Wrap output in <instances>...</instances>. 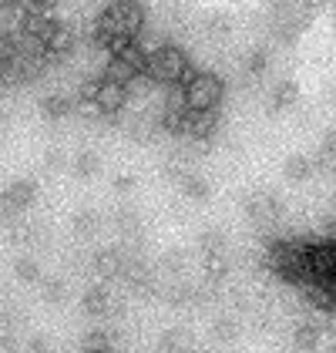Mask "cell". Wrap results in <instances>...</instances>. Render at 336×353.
<instances>
[{"label":"cell","instance_id":"cell-1","mask_svg":"<svg viewBox=\"0 0 336 353\" xmlns=\"http://www.w3.org/2000/svg\"><path fill=\"white\" fill-rule=\"evenodd\" d=\"M145 74L151 78L155 84H185L192 78V68H189V57L182 54L175 44H162L158 51L148 54V64H145Z\"/></svg>","mask_w":336,"mask_h":353},{"label":"cell","instance_id":"cell-2","mask_svg":"<svg viewBox=\"0 0 336 353\" xmlns=\"http://www.w3.org/2000/svg\"><path fill=\"white\" fill-rule=\"evenodd\" d=\"M225 94V84L212 71H192V78L182 84V101L189 111H216Z\"/></svg>","mask_w":336,"mask_h":353},{"label":"cell","instance_id":"cell-15","mask_svg":"<svg viewBox=\"0 0 336 353\" xmlns=\"http://www.w3.org/2000/svg\"><path fill=\"white\" fill-rule=\"evenodd\" d=\"M48 350H51L48 336H34V340H30V353H48Z\"/></svg>","mask_w":336,"mask_h":353},{"label":"cell","instance_id":"cell-3","mask_svg":"<svg viewBox=\"0 0 336 353\" xmlns=\"http://www.w3.org/2000/svg\"><path fill=\"white\" fill-rule=\"evenodd\" d=\"M128 84L121 81H112V78H101V81H94V105L101 114H118V111L128 105Z\"/></svg>","mask_w":336,"mask_h":353},{"label":"cell","instance_id":"cell-13","mask_svg":"<svg viewBox=\"0 0 336 353\" xmlns=\"http://www.w3.org/2000/svg\"><path fill=\"white\" fill-rule=\"evenodd\" d=\"M91 172H98V159L91 152H84L81 159H78V175H91Z\"/></svg>","mask_w":336,"mask_h":353},{"label":"cell","instance_id":"cell-16","mask_svg":"<svg viewBox=\"0 0 336 353\" xmlns=\"http://www.w3.org/2000/svg\"><path fill=\"white\" fill-rule=\"evenodd\" d=\"M87 353H112L108 347H98V350H87Z\"/></svg>","mask_w":336,"mask_h":353},{"label":"cell","instance_id":"cell-7","mask_svg":"<svg viewBox=\"0 0 336 353\" xmlns=\"http://www.w3.org/2000/svg\"><path fill=\"white\" fill-rule=\"evenodd\" d=\"M67 111H74V98H67V94L44 98V114H48V118H64Z\"/></svg>","mask_w":336,"mask_h":353},{"label":"cell","instance_id":"cell-4","mask_svg":"<svg viewBox=\"0 0 336 353\" xmlns=\"http://www.w3.org/2000/svg\"><path fill=\"white\" fill-rule=\"evenodd\" d=\"M34 195H37V185H34V182H28V179L14 182L10 189L0 195V216H14V212L34 205Z\"/></svg>","mask_w":336,"mask_h":353},{"label":"cell","instance_id":"cell-17","mask_svg":"<svg viewBox=\"0 0 336 353\" xmlns=\"http://www.w3.org/2000/svg\"><path fill=\"white\" fill-rule=\"evenodd\" d=\"M0 353H10V350H7V343H0Z\"/></svg>","mask_w":336,"mask_h":353},{"label":"cell","instance_id":"cell-11","mask_svg":"<svg viewBox=\"0 0 336 353\" xmlns=\"http://www.w3.org/2000/svg\"><path fill=\"white\" fill-rule=\"evenodd\" d=\"M309 168H313V165H309V159H303V155H293V159L286 162V175L300 182V179H306V175H309Z\"/></svg>","mask_w":336,"mask_h":353},{"label":"cell","instance_id":"cell-9","mask_svg":"<svg viewBox=\"0 0 336 353\" xmlns=\"http://www.w3.org/2000/svg\"><path fill=\"white\" fill-rule=\"evenodd\" d=\"M14 272H17V279H24V283H41V266H37L34 259H17V263H14Z\"/></svg>","mask_w":336,"mask_h":353},{"label":"cell","instance_id":"cell-6","mask_svg":"<svg viewBox=\"0 0 336 353\" xmlns=\"http://www.w3.org/2000/svg\"><path fill=\"white\" fill-rule=\"evenodd\" d=\"M162 350L165 353H196V340L189 330H168L162 336Z\"/></svg>","mask_w":336,"mask_h":353},{"label":"cell","instance_id":"cell-5","mask_svg":"<svg viewBox=\"0 0 336 353\" xmlns=\"http://www.w3.org/2000/svg\"><path fill=\"white\" fill-rule=\"evenodd\" d=\"M84 310L91 313V316H112L114 313V299L108 293V286H94V290H87V296H84Z\"/></svg>","mask_w":336,"mask_h":353},{"label":"cell","instance_id":"cell-8","mask_svg":"<svg viewBox=\"0 0 336 353\" xmlns=\"http://www.w3.org/2000/svg\"><path fill=\"white\" fill-rule=\"evenodd\" d=\"M293 343H296L300 350H313V347L319 343V330H316L313 323L296 326V333H293Z\"/></svg>","mask_w":336,"mask_h":353},{"label":"cell","instance_id":"cell-10","mask_svg":"<svg viewBox=\"0 0 336 353\" xmlns=\"http://www.w3.org/2000/svg\"><path fill=\"white\" fill-rule=\"evenodd\" d=\"M41 293H44L48 303H64V299H67V286H64L61 279H48V283L41 286Z\"/></svg>","mask_w":336,"mask_h":353},{"label":"cell","instance_id":"cell-14","mask_svg":"<svg viewBox=\"0 0 336 353\" xmlns=\"http://www.w3.org/2000/svg\"><path fill=\"white\" fill-rule=\"evenodd\" d=\"M289 101H293V84H280L276 88V108L289 105Z\"/></svg>","mask_w":336,"mask_h":353},{"label":"cell","instance_id":"cell-12","mask_svg":"<svg viewBox=\"0 0 336 353\" xmlns=\"http://www.w3.org/2000/svg\"><path fill=\"white\" fill-rule=\"evenodd\" d=\"M74 229H78L81 236H91V232L98 229V216H91V212H81V216L74 219Z\"/></svg>","mask_w":336,"mask_h":353},{"label":"cell","instance_id":"cell-18","mask_svg":"<svg viewBox=\"0 0 336 353\" xmlns=\"http://www.w3.org/2000/svg\"><path fill=\"white\" fill-rule=\"evenodd\" d=\"M0 141H3V135H0Z\"/></svg>","mask_w":336,"mask_h":353}]
</instances>
